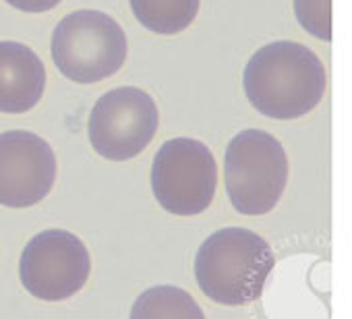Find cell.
<instances>
[{
  "label": "cell",
  "mask_w": 352,
  "mask_h": 319,
  "mask_svg": "<svg viewBox=\"0 0 352 319\" xmlns=\"http://www.w3.org/2000/svg\"><path fill=\"white\" fill-rule=\"evenodd\" d=\"M325 67L305 44L280 40L259 48L245 67L243 87L251 106L267 118L294 120L323 100Z\"/></svg>",
  "instance_id": "1"
},
{
  "label": "cell",
  "mask_w": 352,
  "mask_h": 319,
  "mask_svg": "<svg viewBox=\"0 0 352 319\" xmlns=\"http://www.w3.org/2000/svg\"><path fill=\"white\" fill-rule=\"evenodd\" d=\"M270 243L249 228L228 226L208 236L195 255V280L201 292L226 307L257 300L274 272Z\"/></svg>",
  "instance_id": "2"
},
{
  "label": "cell",
  "mask_w": 352,
  "mask_h": 319,
  "mask_svg": "<svg viewBox=\"0 0 352 319\" xmlns=\"http://www.w3.org/2000/svg\"><path fill=\"white\" fill-rule=\"evenodd\" d=\"M224 185L239 214H270L280 204L288 185V155L284 145L267 131H241L226 147Z\"/></svg>",
  "instance_id": "3"
},
{
  "label": "cell",
  "mask_w": 352,
  "mask_h": 319,
  "mask_svg": "<svg viewBox=\"0 0 352 319\" xmlns=\"http://www.w3.org/2000/svg\"><path fill=\"white\" fill-rule=\"evenodd\" d=\"M50 54L67 79L91 85L122 69L129 42L116 19L102 11L83 9L58 21L52 34Z\"/></svg>",
  "instance_id": "4"
},
{
  "label": "cell",
  "mask_w": 352,
  "mask_h": 319,
  "mask_svg": "<svg viewBox=\"0 0 352 319\" xmlns=\"http://www.w3.org/2000/svg\"><path fill=\"white\" fill-rule=\"evenodd\" d=\"M155 201L172 216L204 214L218 191V164L212 149L193 137L166 141L151 164Z\"/></svg>",
  "instance_id": "5"
},
{
  "label": "cell",
  "mask_w": 352,
  "mask_h": 319,
  "mask_svg": "<svg viewBox=\"0 0 352 319\" xmlns=\"http://www.w3.org/2000/svg\"><path fill=\"white\" fill-rule=\"evenodd\" d=\"M160 110L155 100L139 87L106 91L91 108L87 133L98 155L112 162H126L139 155L155 137Z\"/></svg>",
  "instance_id": "6"
},
{
  "label": "cell",
  "mask_w": 352,
  "mask_h": 319,
  "mask_svg": "<svg viewBox=\"0 0 352 319\" xmlns=\"http://www.w3.org/2000/svg\"><path fill=\"white\" fill-rule=\"evenodd\" d=\"M91 257L85 243L63 228H50L36 234L19 259V278L23 288L48 302L75 296L87 284Z\"/></svg>",
  "instance_id": "7"
},
{
  "label": "cell",
  "mask_w": 352,
  "mask_h": 319,
  "mask_svg": "<svg viewBox=\"0 0 352 319\" xmlns=\"http://www.w3.org/2000/svg\"><path fill=\"white\" fill-rule=\"evenodd\" d=\"M56 155L30 131L0 133V206L23 210L44 201L56 183Z\"/></svg>",
  "instance_id": "8"
},
{
  "label": "cell",
  "mask_w": 352,
  "mask_h": 319,
  "mask_svg": "<svg viewBox=\"0 0 352 319\" xmlns=\"http://www.w3.org/2000/svg\"><path fill=\"white\" fill-rule=\"evenodd\" d=\"M46 89V67L25 44L0 42V112L23 114Z\"/></svg>",
  "instance_id": "9"
},
{
  "label": "cell",
  "mask_w": 352,
  "mask_h": 319,
  "mask_svg": "<svg viewBox=\"0 0 352 319\" xmlns=\"http://www.w3.org/2000/svg\"><path fill=\"white\" fill-rule=\"evenodd\" d=\"M129 319H206V313L185 288L160 284L139 294Z\"/></svg>",
  "instance_id": "10"
},
{
  "label": "cell",
  "mask_w": 352,
  "mask_h": 319,
  "mask_svg": "<svg viewBox=\"0 0 352 319\" xmlns=\"http://www.w3.org/2000/svg\"><path fill=\"white\" fill-rule=\"evenodd\" d=\"M135 19L160 36L185 32L201 9V0H129Z\"/></svg>",
  "instance_id": "11"
},
{
  "label": "cell",
  "mask_w": 352,
  "mask_h": 319,
  "mask_svg": "<svg viewBox=\"0 0 352 319\" xmlns=\"http://www.w3.org/2000/svg\"><path fill=\"white\" fill-rule=\"evenodd\" d=\"M294 17L317 40H331V0H294Z\"/></svg>",
  "instance_id": "12"
},
{
  "label": "cell",
  "mask_w": 352,
  "mask_h": 319,
  "mask_svg": "<svg viewBox=\"0 0 352 319\" xmlns=\"http://www.w3.org/2000/svg\"><path fill=\"white\" fill-rule=\"evenodd\" d=\"M7 3L23 13H46L58 7L63 0H7Z\"/></svg>",
  "instance_id": "13"
}]
</instances>
